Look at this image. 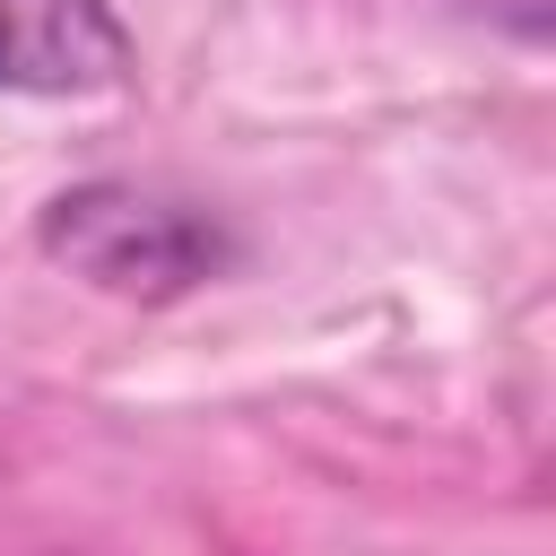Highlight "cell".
Listing matches in <instances>:
<instances>
[{"label":"cell","instance_id":"cell-1","mask_svg":"<svg viewBox=\"0 0 556 556\" xmlns=\"http://www.w3.org/2000/svg\"><path fill=\"white\" fill-rule=\"evenodd\" d=\"M35 243L70 278H87L104 295H130V304H174V295L226 278L243 261V243L217 208L148 191V182H70V191H52L43 217H35Z\"/></svg>","mask_w":556,"mask_h":556},{"label":"cell","instance_id":"cell-2","mask_svg":"<svg viewBox=\"0 0 556 556\" xmlns=\"http://www.w3.org/2000/svg\"><path fill=\"white\" fill-rule=\"evenodd\" d=\"M139 43L113 0H0V96H113L130 87Z\"/></svg>","mask_w":556,"mask_h":556}]
</instances>
